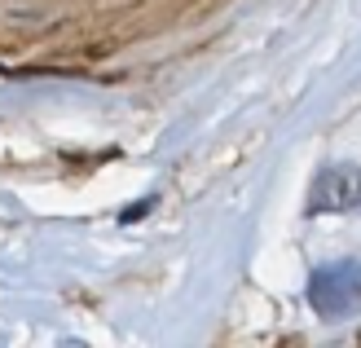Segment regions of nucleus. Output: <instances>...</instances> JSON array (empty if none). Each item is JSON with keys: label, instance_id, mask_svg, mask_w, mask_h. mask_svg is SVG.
Segmentation results:
<instances>
[{"label": "nucleus", "instance_id": "1", "mask_svg": "<svg viewBox=\"0 0 361 348\" xmlns=\"http://www.w3.org/2000/svg\"><path fill=\"white\" fill-rule=\"evenodd\" d=\"M309 300L322 318H353L361 313V265L344 260L331 269H317L309 282Z\"/></svg>", "mask_w": 361, "mask_h": 348}, {"label": "nucleus", "instance_id": "2", "mask_svg": "<svg viewBox=\"0 0 361 348\" xmlns=\"http://www.w3.org/2000/svg\"><path fill=\"white\" fill-rule=\"evenodd\" d=\"M309 212L326 216V212H361V168L357 163H335L322 168L313 190H309Z\"/></svg>", "mask_w": 361, "mask_h": 348}, {"label": "nucleus", "instance_id": "3", "mask_svg": "<svg viewBox=\"0 0 361 348\" xmlns=\"http://www.w3.org/2000/svg\"><path fill=\"white\" fill-rule=\"evenodd\" d=\"M150 208H154V198H141V203H133L128 212H123V225H133V221H137V216H146Z\"/></svg>", "mask_w": 361, "mask_h": 348}]
</instances>
